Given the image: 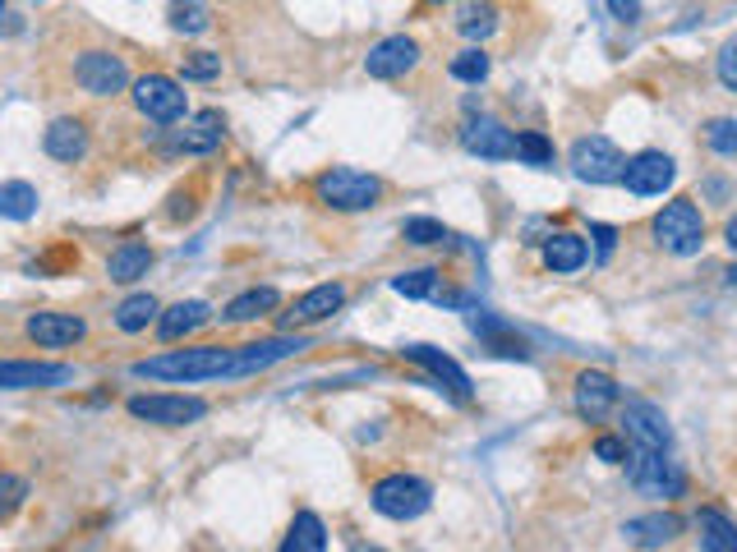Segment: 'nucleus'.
Masks as SVG:
<instances>
[{"label": "nucleus", "instance_id": "nucleus-1", "mask_svg": "<svg viewBox=\"0 0 737 552\" xmlns=\"http://www.w3.org/2000/svg\"><path fill=\"white\" fill-rule=\"evenodd\" d=\"M240 373H245L240 346L166 350L134 364V378H152V382H208V378H240Z\"/></svg>", "mask_w": 737, "mask_h": 552}, {"label": "nucleus", "instance_id": "nucleus-2", "mask_svg": "<svg viewBox=\"0 0 737 552\" xmlns=\"http://www.w3.org/2000/svg\"><path fill=\"white\" fill-rule=\"evenodd\" d=\"M314 193H318V203H327L333 212H368V208H378L387 185L378 180V175H368V171L333 166V171H323L314 180Z\"/></svg>", "mask_w": 737, "mask_h": 552}, {"label": "nucleus", "instance_id": "nucleus-3", "mask_svg": "<svg viewBox=\"0 0 737 552\" xmlns=\"http://www.w3.org/2000/svg\"><path fill=\"white\" fill-rule=\"evenodd\" d=\"M650 230H654L659 249L673 253V259H691V253H701V244H705V216L691 199L664 203V212L650 222Z\"/></svg>", "mask_w": 737, "mask_h": 552}, {"label": "nucleus", "instance_id": "nucleus-4", "mask_svg": "<svg viewBox=\"0 0 737 552\" xmlns=\"http://www.w3.org/2000/svg\"><path fill=\"white\" fill-rule=\"evenodd\" d=\"M627 479L641 498L654 502H673L687 492V475L677 469V461H669V451H646V447H632L627 456Z\"/></svg>", "mask_w": 737, "mask_h": 552}, {"label": "nucleus", "instance_id": "nucleus-5", "mask_svg": "<svg viewBox=\"0 0 737 552\" xmlns=\"http://www.w3.org/2000/svg\"><path fill=\"white\" fill-rule=\"evenodd\" d=\"M368 502H374V511L387 520H415L434 506V488L415 475H387V479L374 484Z\"/></svg>", "mask_w": 737, "mask_h": 552}, {"label": "nucleus", "instance_id": "nucleus-6", "mask_svg": "<svg viewBox=\"0 0 737 552\" xmlns=\"http://www.w3.org/2000/svg\"><path fill=\"white\" fill-rule=\"evenodd\" d=\"M623 166H627V156L617 152L604 134L576 138V148H572V175H576L580 185H617V180H623Z\"/></svg>", "mask_w": 737, "mask_h": 552}, {"label": "nucleus", "instance_id": "nucleus-7", "mask_svg": "<svg viewBox=\"0 0 737 552\" xmlns=\"http://www.w3.org/2000/svg\"><path fill=\"white\" fill-rule=\"evenodd\" d=\"M134 106L152 125H176L185 115V88L171 74H143L134 78Z\"/></svg>", "mask_w": 737, "mask_h": 552}, {"label": "nucleus", "instance_id": "nucleus-8", "mask_svg": "<svg viewBox=\"0 0 737 552\" xmlns=\"http://www.w3.org/2000/svg\"><path fill=\"white\" fill-rule=\"evenodd\" d=\"M129 414L158 428H185L193 419H203L208 405L199 397H176V391H152V397H129Z\"/></svg>", "mask_w": 737, "mask_h": 552}, {"label": "nucleus", "instance_id": "nucleus-9", "mask_svg": "<svg viewBox=\"0 0 737 552\" xmlns=\"http://www.w3.org/2000/svg\"><path fill=\"white\" fill-rule=\"evenodd\" d=\"M74 84L88 97H115L129 88V70L115 51H84L79 61H74Z\"/></svg>", "mask_w": 737, "mask_h": 552}, {"label": "nucleus", "instance_id": "nucleus-10", "mask_svg": "<svg viewBox=\"0 0 737 552\" xmlns=\"http://www.w3.org/2000/svg\"><path fill=\"white\" fill-rule=\"evenodd\" d=\"M623 428H627L632 447H646V451H669L673 447V428L664 419V410L650 405V401H627L623 405Z\"/></svg>", "mask_w": 737, "mask_h": 552}, {"label": "nucleus", "instance_id": "nucleus-11", "mask_svg": "<svg viewBox=\"0 0 737 552\" xmlns=\"http://www.w3.org/2000/svg\"><path fill=\"white\" fill-rule=\"evenodd\" d=\"M677 180V166L669 152H636L632 162L623 166V185L636 193V199H654Z\"/></svg>", "mask_w": 737, "mask_h": 552}, {"label": "nucleus", "instance_id": "nucleus-12", "mask_svg": "<svg viewBox=\"0 0 737 552\" xmlns=\"http://www.w3.org/2000/svg\"><path fill=\"white\" fill-rule=\"evenodd\" d=\"M415 65H420V42L415 37H405V33L383 37V42L368 47V55H364V74L368 78H401V74H411Z\"/></svg>", "mask_w": 737, "mask_h": 552}, {"label": "nucleus", "instance_id": "nucleus-13", "mask_svg": "<svg viewBox=\"0 0 737 552\" xmlns=\"http://www.w3.org/2000/svg\"><path fill=\"white\" fill-rule=\"evenodd\" d=\"M341 304H346V286L341 281H323L314 290H304L300 300L282 313V327H314L323 318H333V313H341Z\"/></svg>", "mask_w": 737, "mask_h": 552}, {"label": "nucleus", "instance_id": "nucleus-14", "mask_svg": "<svg viewBox=\"0 0 737 552\" xmlns=\"http://www.w3.org/2000/svg\"><path fill=\"white\" fill-rule=\"evenodd\" d=\"M28 341H37L42 350H65V346H79L88 337V323L79 313H33L24 323Z\"/></svg>", "mask_w": 737, "mask_h": 552}, {"label": "nucleus", "instance_id": "nucleus-15", "mask_svg": "<svg viewBox=\"0 0 737 552\" xmlns=\"http://www.w3.org/2000/svg\"><path fill=\"white\" fill-rule=\"evenodd\" d=\"M74 382L70 364H33V360H0V391H28V387H65Z\"/></svg>", "mask_w": 737, "mask_h": 552}, {"label": "nucleus", "instance_id": "nucleus-16", "mask_svg": "<svg viewBox=\"0 0 737 552\" xmlns=\"http://www.w3.org/2000/svg\"><path fill=\"white\" fill-rule=\"evenodd\" d=\"M623 401V387H617L609 373H599V368H580L576 373V414L580 419H604V414Z\"/></svg>", "mask_w": 737, "mask_h": 552}, {"label": "nucleus", "instance_id": "nucleus-17", "mask_svg": "<svg viewBox=\"0 0 737 552\" xmlns=\"http://www.w3.org/2000/svg\"><path fill=\"white\" fill-rule=\"evenodd\" d=\"M42 152L51 156V162H84L88 156V125L79 121V115H61V121H51L47 134H42Z\"/></svg>", "mask_w": 737, "mask_h": 552}, {"label": "nucleus", "instance_id": "nucleus-18", "mask_svg": "<svg viewBox=\"0 0 737 552\" xmlns=\"http://www.w3.org/2000/svg\"><path fill=\"white\" fill-rule=\"evenodd\" d=\"M461 143L471 156H484V162H508V156H516V134L502 129L498 121H471L461 129Z\"/></svg>", "mask_w": 737, "mask_h": 552}, {"label": "nucleus", "instance_id": "nucleus-19", "mask_svg": "<svg viewBox=\"0 0 737 552\" xmlns=\"http://www.w3.org/2000/svg\"><path fill=\"white\" fill-rule=\"evenodd\" d=\"M405 360H415L420 368H429L434 378H438L442 387H448L457 401H471V397H475V387H471V373H465L457 360H448V354H442V350H434V346H405Z\"/></svg>", "mask_w": 737, "mask_h": 552}, {"label": "nucleus", "instance_id": "nucleus-20", "mask_svg": "<svg viewBox=\"0 0 737 552\" xmlns=\"http://www.w3.org/2000/svg\"><path fill=\"white\" fill-rule=\"evenodd\" d=\"M208 318L212 313H208L203 300H180V304H171V309L158 313V337L162 341H185L189 331H199Z\"/></svg>", "mask_w": 737, "mask_h": 552}, {"label": "nucleus", "instance_id": "nucleus-21", "mask_svg": "<svg viewBox=\"0 0 737 552\" xmlns=\"http://www.w3.org/2000/svg\"><path fill=\"white\" fill-rule=\"evenodd\" d=\"M148 272H152V249L143 240H125L107 259V276H111L115 286H134V281H143Z\"/></svg>", "mask_w": 737, "mask_h": 552}, {"label": "nucleus", "instance_id": "nucleus-22", "mask_svg": "<svg viewBox=\"0 0 737 552\" xmlns=\"http://www.w3.org/2000/svg\"><path fill=\"white\" fill-rule=\"evenodd\" d=\"M222 138H226L222 111H199V115H193V121L176 134V148H180V152H212V148H222Z\"/></svg>", "mask_w": 737, "mask_h": 552}, {"label": "nucleus", "instance_id": "nucleus-23", "mask_svg": "<svg viewBox=\"0 0 737 552\" xmlns=\"http://www.w3.org/2000/svg\"><path fill=\"white\" fill-rule=\"evenodd\" d=\"M683 535V520L677 516H664V511H654V516H641V520H627L623 525V539L636 543V548H664Z\"/></svg>", "mask_w": 737, "mask_h": 552}, {"label": "nucleus", "instance_id": "nucleus-24", "mask_svg": "<svg viewBox=\"0 0 737 552\" xmlns=\"http://www.w3.org/2000/svg\"><path fill=\"white\" fill-rule=\"evenodd\" d=\"M545 267L558 272V276H567V272H580L586 267V240L572 230H558L545 240Z\"/></svg>", "mask_w": 737, "mask_h": 552}, {"label": "nucleus", "instance_id": "nucleus-25", "mask_svg": "<svg viewBox=\"0 0 737 552\" xmlns=\"http://www.w3.org/2000/svg\"><path fill=\"white\" fill-rule=\"evenodd\" d=\"M282 304V294L273 290V286H254V290H245V294H236V300L226 304V313L222 318L226 323H254V318H267Z\"/></svg>", "mask_w": 737, "mask_h": 552}, {"label": "nucleus", "instance_id": "nucleus-26", "mask_svg": "<svg viewBox=\"0 0 737 552\" xmlns=\"http://www.w3.org/2000/svg\"><path fill=\"white\" fill-rule=\"evenodd\" d=\"M696 535H701L705 552H737V525L714 506H705L701 516H696Z\"/></svg>", "mask_w": 737, "mask_h": 552}, {"label": "nucleus", "instance_id": "nucleus-27", "mask_svg": "<svg viewBox=\"0 0 737 552\" xmlns=\"http://www.w3.org/2000/svg\"><path fill=\"white\" fill-rule=\"evenodd\" d=\"M282 548L286 552H323L327 548V525L314 516V511H300V516L290 520Z\"/></svg>", "mask_w": 737, "mask_h": 552}, {"label": "nucleus", "instance_id": "nucleus-28", "mask_svg": "<svg viewBox=\"0 0 737 552\" xmlns=\"http://www.w3.org/2000/svg\"><path fill=\"white\" fill-rule=\"evenodd\" d=\"M158 313H162V304H158V294H148V290H139V294H129V300L115 309V327L121 331H148V323H158Z\"/></svg>", "mask_w": 737, "mask_h": 552}, {"label": "nucleus", "instance_id": "nucleus-29", "mask_svg": "<svg viewBox=\"0 0 737 552\" xmlns=\"http://www.w3.org/2000/svg\"><path fill=\"white\" fill-rule=\"evenodd\" d=\"M33 212H37V189L28 180L0 185V216H5V222H28Z\"/></svg>", "mask_w": 737, "mask_h": 552}, {"label": "nucleus", "instance_id": "nucleus-30", "mask_svg": "<svg viewBox=\"0 0 737 552\" xmlns=\"http://www.w3.org/2000/svg\"><path fill=\"white\" fill-rule=\"evenodd\" d=\"M166 18H171V28H176V33L199 37V33H208V24H212V10H208V0H171Z\"/></svg>", "mask_w": 737, "mask_h": 552}, {"label": "nucleus", "instance_id": "nucleus-31", "mask_svg": "<svg viewBox=\"0 0 737 552\" xmlns=\"http://www.w3.org/2000/svg\"><path fill=\"white\" fill-rule=\"evenodd\" d=\"M401 240L420 244V249H434V244H448L452 230L442 226V222H434V216H405V222H401Z\"/></svg>", "mask_w": 737, "mask_h": 552}, {"label": "nucleus", "instance_id": "nucleus-32", "mask_svg": "<svg viewBox=\"0 0 737 552\" xmlns=\"http://www.w3.org/2000/svg\"><path fill=\"white\" fill-rule=\"evenodd\" d=\"M475 331L484 337V346H489L494 354H502V360H530V350H526V341L521 337H508L498 323H489V318H475Z\"/></svg>", "mask_w": 737, "mask_h": 552}, {"label": "nucleus", "instance_id": "nucleus-33", "mask_svg": "<svg viewBox=\"0 0 737 552\" xmlns=\"http://www.w3.org/2000/svg\"><path fill=\"white\" fill-rule=\"evenodd\" d=\"M494 28H498V10L489 0H475V5H465L457 14V33H465V37H489Z\"/></svg>", "mask_w": 737, "mask_h": 552}, {"label": "nucleus", "instance_id": "nucleus-34", "mask_svg": "<svg viewBox=\"0 0 737 552\" xmlns=\"http://www.w3.org/2000/svg\"><path fill=\"white\" fill-rule=\"evenodd\" d=\"M489 70H494V61H489V55H484L479 47L452 55V65H448V74L457 78V84H484V78H489Z\"/></svg>", "mask_w": 737, "mask_h": 552}, {"label": "nucleus", "instance_id": "nucleus-35", "mask_svg": "<svg viewBox=\"0 0 737 552\" xmlns=\"http://www.w3.org/2000/svg\"><path fill=\"white\" fill-rule=\"evenodd\" d=\"M516 156L526 166H553V143L539 129H526V134H516Z\"/></svg>", "mask_w": 737, "mask_h": 552}, {"label": "nucleus", "instance_id": "nucleus-36", "mask_svg": "<svg viewBox=\"0 0 737 552\" xmlns=\"http://www.w3.org/2000/svg\"><path fill=\"white\" fill-rule=\"evenodd\" d=\"M434 281H438V272H434V267H420V272L392 276V290L405 294V300H424V294H434Z\"/></svg>", "mask_w": 737, "mask_h": 552}, {"label": "nucleus", "instance_id": "nucleus-37", "mask_svg": "<svg viewBox=\"0 0 737 552\" xmlns=\"http://www.w3.org/2000/svg\"><path fill=\"white\" fill-rule=\"evenodd\" d=\"M705 148L720 152V156H737V121L720 115V121L705 125Z\"/></svg>", "mask_w": 737, "mask_h": 552}, {"label": "nucleus", "instance_id": "nucleus-38", "mask_svg": "<svg viewBox=\"0 0 737 552\" xmlns=\"http://www.w3.org/2000/svg\"><path fill=\"white\" fill-rule=\"evenodd\" d=\"M24 498H28V484L18 479V475H5L0 469V520H10L18 506H24Z\"/></svg>", "mask_w": 737, "mask_h": 552}, {"label": "nucleus", "instance_id": "nucleus-39", "mask_svg": "<svg viewBox=\"0 0 737 552\" xmlns=\"http://www.w3.org/2000/svg\"><path fill=\"white\" fill-rule=\"evenodd\" d=\"M180 74H185V78H217V74H222V55H212V51H189L185 61H180Z\"/></svg>", "mask_w": 737, "mask_h": 552}, {"label": "nucleus", "instance_id": "nucleus-40", "mask_svg": "<svg viewBox=\"0 0 737 552\" xmlns=\"http://www.w3.org/2000/svg\"><path fill=\"white\" fill-rule=\"evenodd\" d=\"M714 74H720V84L728 92H737V33L720 47V61H714Z\"/></svg>", "mask_w": 737, "mask_h": 552}, {"label": "nucleus", "instance_id": "nucleus-41", "mask_svg": "<svg viewBox=\"0 0 737 552\" xmlns=\"http://www.w3.org/2000/svg\"><path fill=\"white\" fill-rule=\"evenodd\" d=\"M627 456H632V442H627V438H595V461L623 465Z\"/></svg>", "mask_w": 737, "mask_h": 552}, {"label": "nucleus", "instance_id": "nucleus-42", "mask_svg": "<svg viewBox=\"0 0 737 552\" xmlns=\"http://www.w3.org/2000/svg\"><path fill=\"white\" fill-rule=\"evenodd\" d=\"M590 235H595V244H599V263H609L613 244H617V230L613 226H590Z\"/></svg>", "mask_w": 737, "mask_h": 552}, {"label": "nucleus", "instance_id": "nucleus-43", "mask_svg": "<svg viewBox=\"0 0 737 552\" xmlns=\"http://www.w3.org/2000/svg\"><path fill=\"white\" fill-rule=\"evenodd\" d=\"M609 14L623 18V24H636L641 18V0H609Z\"/></svg>", "mask_w": 737, "mask_h": 552}, {"label": "nucleus", "instance_id": "nucleus-44", "mask_svg": "<svg viewBox=\"0 0 737 552\" xmlns=\"http://www.w3.org/2000/svg\"><path fill=\"white\" fill-rule=\"evenodd\" d=\"M724 244L737 253V216H728V226H724Z\"/></svg>", "mask_w": 737, "mask_h": 552}, {"label": "nucleus", "instance_id": "nucleus-45", "mask_svg": "<svg viewBox=\"0 0 737 552\" xmlns=\"http://www.w3.org/2000/svg\"><path fill=\"white\" fill-rule=\"evenodd\" d=\"M728 286H733V290H737V267H728Z\"/></svg>", "mask_w": 737, "mask_h": 552}, {"label": "nucleus", "instance_id": "nucleus-46", "mask_svg": "<svg viewBox=\"0 0 737 552\" xmlns=\"http://www.w3.org/2000/svg\"><path fill=\"white\" fill-rule=\"evenodd\" d=\"M0 5H5V0H0Z\"/></svg>", "mask_w": 737, "mask_h": 552}]
</instances>
